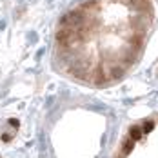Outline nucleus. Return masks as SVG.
Listing matches in <instances>:
<instances>
[{
  "mask_svg": "<svg viewBox=\"0 0 158 158\" xmlns=\"http://www.w3.org/2000/svg\"><path fill=\"white\" fill-rule=\"evenodd\" d=\"M116 158H158V114L131 127Z\"/></svg>",
  "mask_w": 158,
  "mask_h": 158,
  "instance_id": "2",
  "label": "nucleus"
},
{
  "mask_svg": "<svg viewBox=\"0 0 158 158\" xmlns=\"http://www.w3.org/2000/svg\"><path fill=\"white\" fill-rule=\"evenodd\" d=\"M153 22V0H85L58 22L55 69L87 87L114 85L138 64Z\"/></svg>",
  "mask_w": 158,
  "mask_h": 158,
  "instance_id": "1",
  "label": "nucleus"
},
{
  "mask_svg": "<svg viewBox=\"0 0 158 158\" xmlns=\"http://www.w3.org/2000/svg\"><path fill=\"white\" fill-rule=\"evenodd\" d=\"M156 78H158V67H156Z\"/></svg>",
  "mask_w": 158,
  "mask_h": 158,
  "instance_id": "3",
  "label": "nucleus"
}]
</instances>
